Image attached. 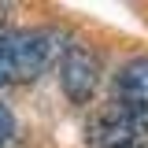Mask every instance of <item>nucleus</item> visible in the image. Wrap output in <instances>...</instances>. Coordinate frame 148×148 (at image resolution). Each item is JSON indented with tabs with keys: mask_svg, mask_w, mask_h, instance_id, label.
<instances>
[{
	"mask_svg": "<svg viewBox=\"0 0 148 148\" xmlns=\"http://www.w3.org/2000/svg\"><path fill=\"white\" fill-rule=\"evenodd\" d=\"M115 104L130 108H148V56L130 59L115 74Z\"/></svg>",
	"mask_w": 148,
	"mask_h": 148,
	"instance_id": "obj_4",
	"label": "nucleus"
},
{
	"mask_svg": "<svg viewBox=\"0 0 148 148\" xmlns=\"http://www.w3.org/2000/svg\"><path fill=\"white\" fill-rule=\"evenodd\" d=\"M11 130H15V119H11V111L0 104V145H4V141L11 137Z\"/></svg>",
	"mask_w": 148,
	"mask_h": 148,
	"instance_id": "obj_6",
	"label": "nucleus"
},
{
	"mask_svg": "<svg viewBox=\"0 0 148 148\" xmlns=\"http://www.w3.org/2000/svg\"><path fill=\"white\" fill-rule=\"evenodd\" d=\"M8 26L0 22V85H8L11 82V63H8Z\"/></svg>",
	"mask_w": 148,
	"mask_h": 148,
	"instance_id": "obj_5",
	"label": "nucleus"
},
{
	"mask_svg": "<svg viewBox=\"0 0 148 148\" xmlns=\"http://www.w3.org/2000/svg\"><path fill=\"white\" fill-rule=\"evenodd\" d=\"M89 148H148V108L111 104L92 115L85 130Z\"/></svg>",
	"mask_w": 148,
	"mask_h": 148,
	"instance_id": "obj_1",
	"label": "nucleus"
},
{
	"mask_svg": "<svg viewBox=\"0 0 148 148\" xmlns=\"http://www.w3.org/2000/svg\"><path fill=\"white\" fill-rule=\"evenodd\" d=\"M100 82V59L85 48V45H67L63 59H59V85L67 92L71 104H85Z\"/></svg>",
	"mask_w": 148,
	"mask_h": 148,
	"instance_id": "obj_3",
	"label": "nucleus"
},
{
	"mask_svg": "<svg viewBox=\"0 0 148 148\" xmlns=\"http://www.w3.org/2000/svg\"><path fill=\"white\" fill-rule=\"evenodd\" d=\"M56 56V34L52 30H11L8 34V63L11 82H34Z\"/></svg>",
	"mask_w": 148,
	"mask_h": 148,
	"instance_id": "obj_2",
	"label": "nucleus"
}]
</instances>
